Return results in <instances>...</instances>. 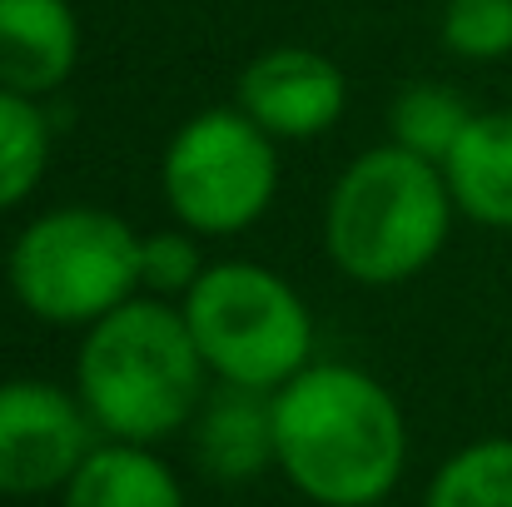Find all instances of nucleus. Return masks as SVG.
<instances>
[{"instance_id":"obj_1","label":"nucleus","mask_w":512,"mask_h":507,"mask_svg":"<svg viewBox=\"0 0 512 507\" xmlns=\"http://www.w3.org/2000/svg\"><path fill=\"white\" fill-rule=\"evenodd\" d=\"M274 453L289 488L314 507H378L403 483L408 418L373 373L309 363L274 388Z\"/></svg>"},{"instance_id":"obj_2","label":"nucleus","mask_w":512,"mask_h":507,"mask_svg":"<svg viewBox=\"0 0 512 507\" xmlns=\"http://www.w3.org/2000/svg\"><path fill=\"white\" fill-rule=\"evenodd\" d=\"M75 393L105 438L160 448L184 433L209 393V363L184 309L135 294L95 319L75 353Z\"/></svg>"},{"instance_id":"obj_3","label":"nucleus","mask_w":512,"mask_h":507,"mask_svg":"<svg viewBox=\"0 0 512 507\" xmlns=\"http://www.w3.org/2000/svg\"><path fill=\"white\" fill-rule=\"evenodd\" d=\"M453 189L443 165L378 145L339 174L324 204V249L343 279L393 289L418 279L453 234Z\"/></svg>"},{"instance_id":"obj_4","label":"nucleus","mask_w":512,"mask_h":507,"mask_svg":"<svg viewBox=\"0 0 512 507\" xmlns=\"http://www.w3.org/2000/svg\"><path fill=\"white\" fill-rule=\"evenodd\" d=\"M15 304L55 329H90L140 294V234L95 204L35 214L5 254Z\"/></svg>"},{"instance_id":"obj_5","label":"nucleus","mask_w":512,"mask_h":507,"mask_svg":"<svg viewBox=\"0 0 512 507\" xmlns=\"http://www.w3.org/2000/svg\"><path fill=\"white\" fill-rule=\"evenodd\" d=\"M214 383L284 388L314 363V314L304 294L254 259H219L179 299Z\"/></svg>"},{"instance_id":"obj_6","label":"nucleus","mask_w":512,"mask_h":507,"mask_svg":"<svg viewBox=\"0 0 512 507\" xmlns=\"http://www.w3.org/2000/svg\"><path fill=\"white\" fill-rule=\"evenodd\" d=\"M160 194L174 224L229 239L254 229L279 194V150L239 105L189 115L160 155Z\"/></svg>"},{"instance_id":"obj_7","label":"nucleus","mask_w":512,"mask_h":507,"mask_svg":"<svg viewBox=\"0 0 512 507\" xmlns=\"http://www.w3.org/2000/svg\"><path fill=\"white\" fill-rule=\"evenodd\" d=\"M95 418L75 388L50 378L0 383V498L65 493L95 448Z\"/></svg>"},{"instance_id":"obj_8","label":"nucleus","mask_w":512,"mask_h":507,"mask_svg":"<svg viewBox=\"0 0 512 507\" xmlns=\"http://www.w3.org/2000/svg\"><path fill=\"white\" fill-rule=\"evenodd\" d=\"M234 105L274 140H319L343 120L348 80L309 45H274L239 70Z\"/></svg>"},{"instance_id":"obj_9","label":"nucleus","mask_w":512,"mask_h":507,"mask_svg":"<svg viewBox=\"0 0 512 507\" xmlns=\"http://www.w3.org/2000/svg\"><path fill=\"white\" fill-rule=\"evenodd\" d=\"M189 448L204 478L214 483H249L269 468H279L274 453V393L214 383L189 418Z\"/></svg>"},{"instance_id":"obj_10","label":"nucleus","mask_w":512,"mask_h":507,"mask_svg":"<svg viewBox=\"0 0 512 507\" xmlns=\"http://www.w3.org/2000/svg\"><path fill=\"white\" fill-rule=\"evenodd\" d=\"M80 65V15L70 0H0V85L55 95Z\"/></svg>"},{"instance_id":"obj_11","label":"nucleus","mask_w":512,"mask_h":507,"mask_svg":"<svg viewBox=\"0 0 512 507\" xmlns=\"http://www.w3.org/2000/svg\"><path fill=\"white\" fill-rule=\"evenodd\" d=\"M60 507H189L174 468L145 443L105 438L65 483Z\"/></svg>"},{"instance_id":"obj_12","label":"nucleus","mask_w":512,"mask_h":507,"mask_svg":"<svg viewBox=\"0 0 512 507\" xmlns=\"http://www.w3.org/2000/svg\"><path fill=\"white\" fill-rule=\"evenodd\" d=\"M443 174L458 214L488 229H512V110L473 115Z\"/></svg>"},{"instance_id":"obj_13","label":"nucleus","mask_w":512,"mask_h":507,"mask_svg":"<svg viewBox=\"0 0 512 507\" xmlns=\"http://www.w3.org/2000/svg\"><path fill=\"white\" fill-rule=\"evenodd\" d=\"M50 174V120L35 95L0 85V214L20 209Z\"/></svg>"},{"instance_id":"obj_14","label":"nucleus","mask_w":512,"mask_h":507,"mask_svg":"<svg viewBox=\"0 0 512 507\" xmlns=\"http://www.w3.org/2000/svg\"><path fill=\"white\" fill-rule=\"evenodd\" d=\"M473 115L478 110H468V100L458 90L423 80V85H408V90L393 95V105H388V135H393V145H403V150L443 165L458 150V140L473 125Z\"/></svg>"},{"instance_id":"obj_15","label":"nucleus","mask_w":512,"mask_h":507,"mask_svg":"<svg viewBox=\"0 0 512 507\" xmlns=\"http://www.w3.org/2000/svg\"><path fill=\"white\" fill-rule=\"evenodd\" d=\"M423 507H512V438H478L443 458Z\"/></svg>"},{"instance_id":"obj_16","label":"nucleus","mask_w":512,"mask_h":507,"mask_svg":"<svg viewBox=\"0 0 512 507\" xmlns=\"http://www.w3.org/2000/svg\"><path fill=\"white\" fill-rule=\"evenodd\" d=\"M204 249H199V234L174 224V229H155V234H140V289L155 294V299H184L199 274H204Z\"/></svg>"},{"instance_id":"obj_17","label":"nucleus","mask_w":512,"mask_h":507,"mask_svg":"<svg viewBox=\"0 0 512 507\" xmlns=\"http://www.w3.org/2000/svg\"><path fill=\"white\" fill-rule=\"evenodd\" d=\"M443 45L463 60L512 55V0H448Z\"/></svg>"}]
</instances>
